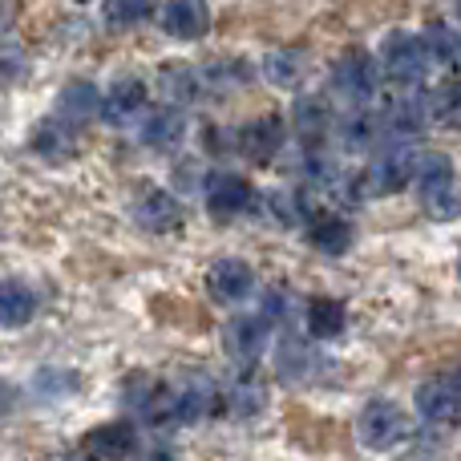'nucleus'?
Returning <instances> with one entry per match:
<instances>
[{"label":"nucleus","mask_w":461,"mask_h":461,"mask_svg":"<svg viewBox=\"0 0 461 461\" xmlns=\"http://www.w3.org/2000/svg\"><path fill=\"white\" fill-rule=\"evenodd\" d=\"M413 183L421 194V207L433 219H457L461 215V191H457V175L454 162L446 154H417L413 167Z\"/></svg>","instance_id":"1"},{"label":"nucleus","mask_w":461,"mask_h":461,"mask_svg":"<svg viewBox=\"0 0 461 461\" xmlns=\"http://www.w3.org/2000/svg\"><path fill=\"white\" fill-rule=\"evenodd\" d=\"M357 438H360V446L373 449V454H384V449L401 446V441L409 438L405 409H401L397 401H384V397L368 401L357 417Z\"/></svg>","instance_id":"2"},{"label":"nucleus","mask_w":461,"mask_h":461,"mask_svg":"<svg viewBox=\"0 0 461 461\" xmlns=\"http://www.w3.org/2000/svg\"><path fill=\"white\" fill-rule=\"evenodd\" d=\"M381 69L389 73L393 81H401V86H413V81H421L425 69H429V49H425V41L417 37V32L397 29L381 41Z\"/></svg>","instance_id":"3"},{"label":"nucleus","mask_w":461,"mask_h":461,"mask_svg":"<svg viewBox=\"0 0 461 461\" xmlns=\"http://www.w3.org/2000/svg\"><path fill=\"white\" fill-rule=\"evenodd\" d=\"M332 86L340 97H348V102L360 105L381 89V65H376L365 49H348V53L332 65Z\"/></svg>","instance_id":"4"},{"label":"nucleus","mask_w":461,"mask_h":461,"mask_svg":"<svg viewBox=\"0 0 461 461\" xmlns=\"http://www.w3.org/2000/svg\"><path fill=\"white\" fill-rule=\"evenodd\" d=\"M170 389V425H194L203 417H211L219 409V389L207 376H186Z\"/></svg>","instance_id":"5"},{"label":"nucleus","mask_w":461,"mask_h":461,"mask_svg":"<svg viewBox=\"0 0 461 461\" xmlns=\"http://www.w3.org/2000/svg\"><path fill=\"white\" fill-rule=\"evenodd\" d=\"M267 340H271V324L255 312H243V316L227 320L223 328V344H227V357L239 360V365H251L267 352Z\"/></svg>","instance_id":"6"},{"label":"nucleus","mask_w":461,"mask_h":461,"mask_svg":"<svg viewBox=\"0 0 461 461\" xmlns=\"http://www.w3.org/2000/svg\"><path fill=\"white\" fill-rule=\"evenodd\" d=\"M203 199H207V211L219 219H239L251 211L255 203V186L247 183L243 175H215L207 178V191H203Z\"/></svg>","instance_id":"7"},{"label":"nucleus","mask_w":461,"mask_h":461,"mask_svg":"<svg viewBox=\"0 0 461 461\" xmlns=\"http://www.w3.org/2000/svg\"><path fill=\"white\" fill-rule=\"evenodd\" d=\"M134 429L126 421H105V425H94V429L81 438V457L89 461H126L134 454Z\"/></svg>","instance_id":"8"},{"label":"nucleus","mask_w":461,"mask_h":461,"mask_svg":"<svg viewBox=\"0 0 461 461\" xmlns=\"http://www.w3.org/2000/svg\"><path fill=\"white\" fill-rule=\"evenodd\" d=\"M158 24L175 41H199L211 29V13L203 0H167L158 8Z\"/></svg>","instance_id":"9"},{"label":"nucleus","mask_w":461,"mask_h":461,"mask_svg":"<svg viewBox=\"0 0 461 461\" xmlns=\"http://www.w3.org/2000/svg\"><path fill=\"white\" fill-rule=\"evenodd\" d=\"M134 219L138 227L154 230V235H170L178 223H183V211H178V203L170 199L167 191H158V186H142V191L134 194Z\"/></svg>","instance_id":"10"},{"label":"nucleus","mask_w":461,"mask_h":461,"mask_svg":"<svg viewBox=\"0 0 461 461\" xmlns=\"http://www.w3.org/2000/svg\"><path fill=\"white\" fill-rule=\"evenodd\" d=\"M97 113H102L110 126H126V122L142 118V113H146V81H138V77L113 81V86L105 89Z\"/></svg>","instance_id":"11"},{"label":"nucleus","mask_w":461,"mask_h":461,"mask_svg":"<svg viewBox=\"0 0 461 461\" xmlns=\"http://www.w3.org/2000/svg\"><path fill=\"white\" fill-rule=\"evenodd\" d=\"M417 154L413 150H393L384 158H376L365 170V194H397L405 183H413Z\"/></svg>","instance_id":"12"},{"label":"nucleus","mask_w":461,"mask_h":461,"mask_svg":"<svg viewBox=\"0 0 461 461\" xmlns=\"http://www.w3.org/2000/svg\"><path fill=\"white\" fill-rule=\"evenodd\" d=\"M284 146V118L279 113H259L239 130V150L251 162H271Z\"/></svg>","instance_id":"13"},{"label":"nucleus","mask_w":461,"mask_h":461,"mask_svg":"<svg viewBox=\"0 0 461 461\" xmlns=\"http://www.w3.org/2000/svg\"><path fill=\"white\" fill-rule=\"evenodd\" d=\"M421 421L429 425H454L461 417V389L454 381H425L413 397Z\"/></svg>","instance_id":"14"},{"label":"nucleus","mask_w":461,"mask_h":461,"mask_svg":"<svg viewBox=\"0 0 461 461\" xmlns=\"http://www.w3.org/2000/svg\"><path fill=\"white\" fill-rule=\"evenodd\" d=\"M207 292L219 303H243L255 292V271L243 259H219L207 271Z\"/></svg>","instance_id":"15"},{"label":"nucleus","mask_w":461,"mask_h":461,"mask_svg":"<svg viewBox=\"0 0 461 461\" xmlns=\"http://www.w3.org/2000/svg\"><path fill=\"white\" fill-rule=\"evenodd\" d=\"M183 130H186L183 113L175 105H158V110H146V118L138 122V142L154 146V150H170V146H178Z\"/></svg>","instance_id":"16"},{"label":"nucleus","mask_w":461,"mask_h":461,"mask_svg":"<svg viewBox=\"0 0 461 461\" xmlns=\"http://www.w3.org/2000/svg\"><path fill=\"white\" fill-rule=\"evenodd\" d=\"M352 239H357V227L344 215H336V211H324V215H316L308 223V243L324 255H344L352 247Z\"/></svg>","instance_id":"17"},{"label":"nucleus","mask_w":461,"mask_h":461,"mask_svg":"<svg viewBox=\"0 0 461 461\" xmlns=\"http://www.w3.org/2000/svg\"><path fill=\"white\" fill-rule=\"evenodd\" d=\"M73 142H77V134H73V126L69 122H61L53 113V118H45L37 130H32V138H29V146L37 150V158H45V162H61V158H69L73 154Z\"/></svg>","instance_id":"18"},{"label":"nucleus","mask_w":461,"mask_h":461,"mask_svg":"<svg viewBox=\"0 0 461 461\" xmlns=\"http://www.w3.org/2000/svg\"><path fill=\"white\" fill-rule=\"evenodd\" d=\"M37 312V295L21 279H0V328H24Z\"/></svg>","instance_id":"19"},{"label":"nucleus","mask_w":461,"mask_h":461,"mask_svg":"<svg viewBox=\"0 0 461 461\" xmlns=\"http://www.w3.org/2000/svg\"><path fill=\"white\" fill-rule=\"evenodd\" d=\"M263 77L276 89H300L303 77H308V53H300V49H276L263 61Z\"/></svg>","instance_id":"20"},{"label":"nucleus","mask_w":461,"mask_h":461,"mask_svg":"<svg viewBox=\"0 0 461 461\" xmlns=\"http://www.w3.org/2000/svg\"><path fill=\"white\" fill-rule=\"evenodd\" d=\"M158 94L167 97V105L183 110V105H191L194 97L203 94V89H199V73H194L191 65H178V61L162 65V69H158Z\"/></svg>","instance_id":"21"},{"label":"nucleus","mask_w":461,"mask_h":461,"mask_svg":"<svg viewBox=\"0 0 461 461\" xmlns=\"http://www.w3.org/2000/svg\"><path fill=\"white\" fill-rule=\"evenodd\" d=\"M332 105H328V97L320 94H308L295 102V130H300L303 142H320V138L332 130Z\"/></svg>","instance_id":"22"},{"label":"nucleus","mask_w":461,"mask_h":461,"mask_svg":"<svg viewBox=\"0 0 461 461\" xmlns=\"http://www.w3.org/2000/svg\"><path fill=\"white\" fill-rule=\"evenodd\" d=\"M97 105H102V97H97V89L89 86V81H69V86L61 89V97H57V118L77 126V122L94 118Z\"/></svg>","instance_id":"23"},{"label":"nucleus","mask_w":461,"mask_h":461,"mask_svg":"<svg viewBox=\"0 0 461 461\" xmlns=\"http://www.w3.org/2000/svg\"><path fill=\"white\" fill-rule=\"evenodd\" d=\"M308 332L316 340H336L344 332V303L340 300H328V295H316L308 303Z\"/></svg>","instance_id":"24"},{"label":"nucleus","mask_w":461,"mask_h":461,"mask_svg":"<svg viewBox=\"0 0 461 461\" xmlns=\"http://www.w3.org/2000/svg\"><path fill=\"white\" fill-rule=\"evenodd\" d=\"M207 81L211 86H219V89H235V86H247L251 81V65L247 61H215V65H207Z\"/></svg>","instance_id":"25"},{"label":"nucleus","mask_w":461,"mask_h":461,"mask_svg":"<svg viewBox=\"0 0 461 461\" xmlns=\"http://www.w3.org/2000/svg\"><path fill=\"white\" fill-rule=\"evenodd\" d=\"M421 41H425V49H429V61L433 57H438V61H457V53H461V41L446 29V24H429Z\"/></svg>","instance_id":"26"},{"label":"nucleus","mask_w":461,"mask_h":461,"mask_svg":"<svg viewBox=\"0 0 461 461\" xmlns=\"http://www.w3.org/2000/svg\"><path fill=\"white\" fill-rule=\"evenodd\" d=\"M150 13V0H105V21L113 24H138Z\"/></svg>","instance_id":"27"},{"label":"nucleus","mask_w":461,"mask_h":461,"mask_svg":"<svg viewBox=\"0 0 461 461\" xmlns=\"http://www.w3.org/2000/svg\"><path fill=\"white\" fill-rule=\"evenodd\" d=\"M138 461H178V454L167 446V441H154V446L142 449V457H138Z\"/></svg>","instance_id":"28"},{"label":"nucleus","mask_w":461,"mask_h":461,"mask_svg":"<svg viewBox=\"0 0 461 461\" xmlns=\"http://www.w3.org/2000/svg\"><path fill=\"white\" fill-rule=\"evenodd\" d=\"M49 461H89V457H81V454H57V457H49Z\"/></svg>","instance_id":"29"},{"label":"nucleus","mask_w":461,"mask_h":461,"mask_svg":"<svg viewBox=\"0 0 461 461\" xmlns=\"http://www.w3.org/2000/svg\"><path fill=\"white\" fill-rule=\"evenodd\" d=\"M5 405H8V389L0 384V413H5Z\"/></svg>","instance_id":"30"},{"label":"nucleus","mask_w":461,"mask_h":461,"mask_svg":"<svg viewBox=\"0 0 461 461\" xmlns=\"http://www.w3.org/2000/svg\"><path fill=\"white\" fill-rule=\"evenodd\" d=\"M77 5H89V0H77Z\"/></svg>","instance_id":"31"},{"label":"nucleus","mask_w":461,"mask_h":461,"mask_svg":"<svg viewBox=\"0 0 461 461\" xmlns=\"http://www.w3.org/2000/svg\"><path fill=\"white\" fill-rule=\"evenodd\" d=\"M457 13H461V0H457Z\"/></svg>","instance_id":"32"},{"label":"nucleus","mask_w":461,"mask_h":461,"mask_svg":"<svg viewBox=\"0 0 461 461\" xmlns=\"http://www.w3.org/2000/svg\"><path fill=\"white\" fill-rule=\"evenodd\" d=\"M457 271H461V259H457Z\"/></svg>","instance_id":"33"}]
</instances>
